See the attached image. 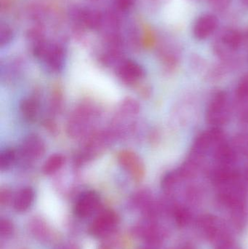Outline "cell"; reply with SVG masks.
I'll use <instances>...</instances> for the list:
<instances>
[{
  "label": "cell",
  "instance_id": "cell-4",
  "mask_svg": "<svg viewBox=\"0 0 248 249\" xmlns=\"http://www.w3.org/2000/svg\"><path fill=\"white\" fill-rule=\"evenodd\" d=\"M17 152V161L24 165H29L44 156L46 145L40 136L32 133L24 138Z\"/></svg>",
  "mask_w": 248,
  "mask_h": 249
},
{
  "label": "cell",
  "instance_id": "cell-8",
  "mask_svg": "<svg viewBox=\"0 0 248 249\" xmlns=\"http://www.w3.org/2000/svg\"><path fill=\"white\" fill-rule=\"evenodd\" d=\"M100 203V196L96 191L89 190L84 192L76 200L74 213L81 219L89 217L99 210Z\"/></svg>",
  "mask_w": 248,
  "mask_h": 249
},
{
  "label": "cell",
  "instance_id": "cell-23",
  "mask_svg": "<svg viewBox=\"0 0 248 249\" xmlns=\"http://www.w3.org/2000/svg\"><path fill=\"white\" fill-rule=\"evenodd\" d=\"M136 0H115V4L117 10L125 11L135 4Z\"/></svg>",
  "mask_w": 248,
  "mask_h": 249
},
{
  "label": "cell",
  "instance_id": "cell-2",
  "mask_svg": "<svg viewBox=\"0 0 248 249\" xmlns=\"http://www.w3.org/2000/svg\"><path fill=\"white\" fill-rule=\"evenodd\" d=\"M33 55L51 72H59L64 68L66 51L56 42L45 40L42 35H34L32 37Z\"/></svg>",
  "mask_w": 248,
  "mask_h": 249
},
{
  "label": "cell",
  "instance_id": "cell-7",
  "mask_svg": "<svg viewBox=\"0 0 248 249\" xmlns=\"http://www.w3.org/2000/svg\"><path fill=\"white\" fill-rule=\"evenodd\" d=\"M118 163L135 181H141L146 174L145 165L141 158L131 150H122L117 155Z\"/></svg>",
  "mask_w": 248,
  "mask_h": 249
},
{
  "label": "cell",
  "instance_id": "cell-10",
  "mask_svg": "<svg viewBox=\"0 0 248 249\" xmlns=\"http://www.w3.org/2000/svg\"><path fill=\"white\" fill-rule=\"evenodd\" d=\"M218 19L213 14H204L198 18L193 26V35L196 39L203 40L218 29Z\"/></svg>",
  "mask_w": 248,
  "mask_h": 249
},
{
  "label": "cell",
  "instance_id": "cell-16",
  "mask_svg": "<svg viewBox=\"0 0 248 249\" xmlns=\"http://www.w3.org/2000/svg\"><path fill=\"white\" fill-rule=\"evenodd\" d=\"M17 161V152L12 147L3 149L0 154V171H9Z\"/></svg>",
  "mask_w": 248,
  "mask_h": 249
},
{
  "label": "cell",
  "instance_id": "cell-13",
  "mask_svg": "<svg viewBox=\"0 0 248 249\" xmlns=\"http://www.w3.org/2000/svg\"><path fill=\"white\" fill-rule=\"evenodd\" d=\"M78 16L79 20L89 29H100L104 23L103 14L95 9H82L79 10Z\"/></svg>",
  "mask_w": 248,
  "mask_h": 249
},
{
  "label": "cell",
  "instance_id": "cell-28",
  "mask_svg": "<svg viewBox=\"0 0 248 249\" xmlns=\"http://www.w3.org/2000/svg\"><path fill=\"white\" fill-rule=\"evenodd\" d=\"M240 2L243 4V5L246 6V7H248V0H240Z\"/></svg>",
  "mask_w": 248,
  "mask_h": 249
},
{
  "label": "cell",
  "instance_id": "cell-22",
  "mask_svg": "<svg viewBox=\"0 0 248 249\" xmlns=\"http://www.w3.org/2000/svg\"><path fill=\"white\" fill-rule=\"evenodd\" d=\"M0 232L1 236L8 237L13 232V225L8 219H1Z\"/></svg>",
  "mask_w": 248,
  "mask_h": 249
},
{
  "label": "cell",
  "instance_id": "cell-3",
  "mask_svg": "<svg viewBox=\"0 0 248 249\" xmlns=\"http://www.w3.org/2000/svg\"><path fill=\"white\" fill-rule=\"evenodd\" d=\"M86 138L84 146L74 158V165L77 167L96 159L110 146L115 139L110 129L93 131Z\"/></svg>",
  "mask_w": 248,
  "mask_h": 249
},
{
  "label": "cell",
  "instance_id": "cell-18",
  "mask_svg": "<svg viewBox=\"0 0 248 249\" xmlns=\"http://www.w3.org/2000/svg\"><path fill=\"white\" fill-rule=\"evenodd\" d=\"M63 105V95L59 89H56V90L52 93V97L50 99V113L52 115L60 112L62 109Z\"/></svg>",
  "mask_w": 248,
  "mask_h": 249
},
{
  "label": "cell",
  "instance_id": "cell-24",
  "mask_svg": "<svg viewBox=\"0 0 248 249\" xmlns=\"http://www.w3.org/2000/svg\"><path fill=\"white\" fill-rule=\"evenodd\" d=\"M11 200V193L7 188L1 189L0 192V203L1 205H6Z\"/></svg>",
  "mask_w": 248,
  "mask_h": 249
},
{
  "label": "cell",
  "instance_id": "cell-20",
  "mask_svg": "<svg viewBox=\"0 0 248 249\" xmlns=\"http://www.w3.org/2000/svg\"><path fill=\"white\" fill-rule=\"evenodd\" d=\"M13 39V32L7 25L2 24L0 30V45L4 47L9 45Z\"/></svg>",
  "mask_w": 248,
  "mask_h": 249
},
{
  "label": "cell",
  "instance_id": "cell-12",
  "mask_svg": "<svg viewBox=\"0 0 248 249\" xmlns=\"http://www.w3.org/2000/svg\"><path fill=\"white\" fill-rule=\"evenodd\" d=\"M34 197V190L32 187H23L20 189L13 197V207L16 209V212H26L33 204Z\"/></svg>",
  "mask_w": 248,
  "mask_h": 249
},
{
  "label": "cell",
  "instance_id": "cell-14",
  "mask_svg": "<svg viewBox=\"0 0 248 249\" xmlns=\"http://www.w3.org/2000/svg\"><path fill=\"white\" fill-rule=\"evenodd\" d=\"M244 41L243 34L234 29H226L219 35V44L229 51L238 49Z\"/></svg>",
  "mask_w": 248,
  "mask_h": 249
},
{
  "label": "cell",
  "instance_id": "cell-27",
  "mask_svg": "<svg viewBox=\"0 0 248 249\" xmlns=\"http://www.w3.org/2000/svg\"><path fill=\"white\" fill-rule=\"evenodd\" d=\"M244 180L246 181V184H248V164L246 166V169L244 171Z\"/></svg>",
  "mask_w": 248,
  "mask_h": 249
},
{
  "label": "cell",
  "instance_id": "cell-19",
  "mask_svg": "<svg viewBox=\"0 0 248 249\" xmlns=\"http://www.w3.org/2000/svg\"><path fill=\"white\" fill-rule=\"evenodd\" d=\"M237 95L240 100L248 102V74L245 75L239 83Z\"/></svg>",
  "mask_w": 248,
  "mask_h": 249
},
{
  "label": "cell",
  "instance_id": "cell-25",
  "mask_svg": "<svg viewBox=\"0 0 248 249\" xmlns=\"http://www.w3.org/2000/svg\"><path fill=\"white\" fill-rule=\"evenodd\" d=\"M237 146L245 152H248V136H241L237 139Z\"/></svg>",
  "mask_w": 248,
  "mask_h": 249
},
{
  "label": "cell",
  "instance_id": "cell-9",
  "mask_svg": "<svg viewBox=\"0 0 248 249\" xmlns=\"http://www.w3.org/2000/svg\"><path fill=\"white\" fill-rule=\"evenodd\" d=\"M116 74L122 83L129 86H133L145 77V70L136 61L122 60L117 64Z\"/></svg>",
  "mask_w": 248,
  "mask_h": 249
},
{
  "label": "cell",
  "instance_id": "cell-17",
  "mask_svg": "<svg viewBox=\"0 0 248 249\" xmlns=\"http://www.w3.org/2000/svg\"><path fill=\"white\" fill-rule=\"evenodd\" d=\"M140 110L141 106L138 101L132 98L128 97L121 102L117 113L135 118L139 113Z\"/></svg>",
  "mask_w": 248,
  "mask_h": 249
},
{
  "label": "cell",
  "instance_id": "cell-5",
  "mask_svg": "<svg viewBox=\"0 0 248 249\" xmlns=\"http://www.w3.org/2000/svg\"><path fill=\"white\" fill-rule=\"evenodd\" d=\"M228 98L224 92L217 93L208 105L206 119L208 124L218 127L226 124L230 119Z\"/></svg>",
  "mask_w": 248,
  "mask_h": 249
},
{
  "label": "cell",
  "instance_id": "cell-1",
  "mask_svg": "<svg viewBox=\"0 0 248 249\" xmlns=\"http://www.w3.org/2000/svg\"><path fill=\"white\" fill-rule=\"evenodd\" d=\"M100 115L99 108L90 102H82L69 115L66 124L68 136L73 139L87 137L93 133V124Z\"/></svg>",
  "mask_w": 248,
  "mask_h": 249
},
{
  "label": "cell",
  "instance_id": "cell-26",
  "mask_svg": "<svg viewBox=\"0 0 248 249\" xmlns=\"http://www.w3.org/2000/svg\"><path fill=\"white\" fill-rule=\"evenodd\" d=\"M56 249H78V248L72 244H65V245L60 246Z\"/></svg>",
  "mask_w": 248,
  "mask_h": 249
},
{
  "label": "cell",
  "instance_id": "cell-15",
  "mask_svg": "<svg viewBox=\"0 0 248 249\" xmlns=\"http://www.w3.org/2000/svg\"><path fill=\"white\" fill-rule=\"evenodd\" d=\"M66 163V158L61 154L57 153L48 158L42 166V171L45 175L51 176L56 174Z\"/></svg>",
  "mask_w": 248,
  "mask_h": 249
},
{
  "label": "cell",
  "instance_id": "cell-11",
  "mask_svg": "<svg viewBox=\"0 0 248 249\" xmlns=\"http://www.w3.org/2000/svg\"><path fill=\"white\" fill-rule=\"evenodd\" d=\"M40 109V102L36 95L25 97L19 105L20 114L25 121L32 123L36 121Z\"/></svg>",
  "mask_w": 248,
  "mask_h": 249
},
{
  "label": "cell",
  "instance_id": "cell-21",
  "mask_svg": "<svg viewBox=\"0 0 248 249\" xmlns=\"http://www.w3.org/2000/svg\"><path fill=\"white\" fill-rule=\"evenodd\" d=\"M207 1L214 10L222 12L230 7L232 0H207Z\"/></svg>",
  "mask_w": 248,
  "mask_h": 249
},
{
  "label": "cell",
  "instance_id": "cell-6",
  "mask_svg": "<svg viewBox=\"0 0 248 249\" xmlns=\"http://www.w3.org/2000/svg\"><path fill=\"white\" fill-rule=\"evenodd\" d=\"M119 222V216L114 211H101L90 224L89 233L97 238L109 236L116 230Z\"/></svg>",
  "mask_w": 248,
  "mask_h": 249
}]
</instances>
